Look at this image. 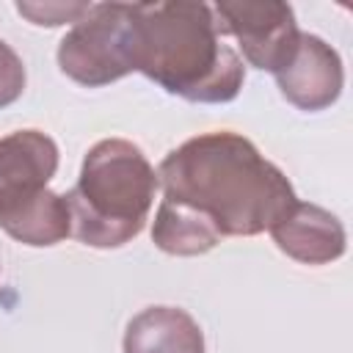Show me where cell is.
Here are the masks:
<instances>
[{"instance_id":"cell-1","label":"cell","mask_w":353,"mask_h":353,"mask_svg":"<svg viewBox=\"0 0 353 353\" xmlns=\"http://www.w3.org/2000/svg\"><path fill=\"white\" fill-rule=\"evenodd\" d=\"M157 182L165 201L199 212L221 237L270 232L298 201L284 171L232 130L201 132L171 149Z\"/></svg>"},{"instance_id":"cell-2","label":"cell","mask_w":353,"mask_h":353,"mask_svg":"<svg viewBox=\"0 0 353 353\" xmlns=\"http://www.w3.org/2000/svg\"><path fill=\"white\" fill-rule=\"evenodd\" d=\"M135 72L188 102H232L245 66L223 41L212 6L193 0L132 3Z\"/></svg>"},{"instance_id":"cell-3","label":"cell","mask_w":353,"mask_h":353,"mask_svg":"<svg viewBox=\"0 0 353 353\" xmlns=\"http://www.w3.org/2000/svg\"><path fill=\"white\" fill-rule=\"evenodd\" d=\"M157 171L124 138L94 143L80 165L77 185L63 196L72 237L88 248H119L141 234L157 193Z\"/></svg>"},{"instance_id":"cell-4","label":"cell","mask_w":353,"mask_h":353,"mask_svg":"<svg viewBox=\"0 0 353 353\" xmlns=\"http://www.w3.org/2000/svg\"><path fill=\"white\" fill-rule=\"evenodd\" d=\"M58 171V143L41 130L0 138V229L22 245L47 248L72 234L66 199L47 188Z\"/></svg>"},{"instance_id":"cell-5","label":"cell","mask_w":353,"mask_h":353,"mask_svg":"<svg viewBox=\"0 0 353 353\" xmlns=\"http://www.w3.org/2000/svg\"><path fill=\"white\" fill-rule=\"evenodd\" d=\"M58 69L85 88L110 85L135 72L132 3H91L61 39Z\"/></svg>"},{"instance_id":"cell-6","label":"cell","mask_w":353,"mask_h":353,"mask_svg":"<svg viewBox=\"0 0 353 353\" xmlns=\"http://www.w3.org/2000/svg\"><path fill=\"white\" fill-rule=\"evenodd\" d=\"M221 36H232L243 63L279 72L295 52L301 30L295 11L279 0H221L212 6Z\"/></svg>"},{"instance_id":"cell-7","label":"cell","mask_w":353,"mask_h":353,"mask_svg":"<svg viewBox=\"0 0 353 353\" xmlns=\"http://www.w3.org/2000/svg\"><path fill=\"white\" fill-rule=\"evenodd\" d=\"M273 77L281 97L306 113L331 108L345 85L339 52L314 33H301L292 58Z\"/></svg>"},{"instance_id":"cell-8","label":"cell","mask_w":353,"mask_h":353,"mask_svg":"<svg viewBox=\"0 0 353 353\" xmlns=\"http://www.w3.org/2000/svg\"><path fill=\"white\" fill-rule=\"evenodd\" d=\"M270 237L281 254L301 265L336 262L347 248L342 221L325 207L295 201V207L270 226Z\"/></svg>"},{"instance_id":"cell-9","label":"cell","mask_w":353,"mask_h":353,"mask_svg":"<svg viewBox=\"0 0 353 353\" xmlns=\"http://www.w3.org/2000/svg\"><path fill=\"white\" fill-rule=\"evenodd\" d=\"M124 353H204L201 325L179 306H146L124 331Z\"/></svg>"},{"instance_id":"cell-10","label":"cell","mask_w":353,"mask_h":353,"mask_svg":"<svg viewBox=\"0 0 353 353\" xmlns=\"http://www.w3.org/2000/svg\"><path fill=\"white\" fill-rule=\"evenodd\" d=\"M152 243L174 256H199L221 243V234L193 210L160 199L152 221Z\"/></svg>"},{"instance_id":"cell-11","label":"cell","mask_w":353,"mask_h":353,"mask_svg":"<svg viewBox=\"0 0 353 353\" xmlns=\"http://www.w3.org/2000/svg\"><path fill=\"white\" fill-rule=\"evenodd\" d=\"M91 8V3H17V11L30 19L33 25H47V28H58L66 22H77L85 11Z\"/></svg>"},{"instance_id":"cell-12","label":"cell","mask_w":353,"mask_h":353,"mask_svg":"<svg viewBox=\"0 0 353 353\" xmlns=\"http://www.w3.org/2000/svg\"><path fill=\"white\" fill-rule=\"evenodd\" d=\"M25 66L22 58L0 39V108L14 105L25 91Z\"/></svg>"}]
</instances>
